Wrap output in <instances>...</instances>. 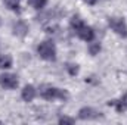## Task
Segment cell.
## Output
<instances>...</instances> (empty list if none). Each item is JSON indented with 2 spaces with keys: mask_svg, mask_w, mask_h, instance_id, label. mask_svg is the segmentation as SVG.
<instances>
[{
  "mask_svg": "<svg viewBox=\"0 0 127 125\" xmlns=\"http://www.w3.org/2000/svg\"><path fill=\"white\" fill-rule=\"evenodd\" d=\"M78 116H80L81 119H96V118L100 116V112H97L93 107H83V109L80 110Z\"/></svg>",
  "mask_w": 127,
  "mask_h": 125,
  "instance_id": "6",
  "label": "cell"
},
{
  "mask_svg": "<svg viewBox=\"0 0 127 125\" xmlns=\"http://www.w3.org/2000/svg\"><path fill=\"white\" fill-rule=\"evenodd\" d=\"M86 1H87V3H90V4H93V3H96V1H97V0H86Z\"/></svg>",
  "mask_w": 127,
  "mask_h": 125,
  "instance_id": "17",
  "label": "cell"
},
{
  "mask_svg": "<svg viewBox=\"0 0 127 125\" xmlns=\"http://www.w3.org/2000/svg\"><path fill=\"white\" fill-rule=\"evenodd\" d=\"M81 25H84V22H83V21H81L78 16H74V18L71 19V27L74 28V31H77V30H78Z\"/></svg>",
  "mask_w": 127,
  "mask_h": 125,
  "instance_id": "12",
  "label": "cell"
},
{
  "mask_svg": "<svg viewBox=\"0 0 127 125\" xmlns=\"http://www.w3.org/2000/svg\"><path fill=\"white\" fill-rule=\"evenodd\" d=\"M37 52H38V55H40L43 59H46V61H55V58H56L55 46H53V43H50V41H43V43H40V46L37 47Z\"/></svg>",
  "mask_w": 127,
  "mask_h": 125,
  "instance_id": "2",
  "label": "cell"
},
{
  "mask_svg": "<svg viewBox=\"0 0 127 125\" xmlns=\"http://www.w3.org/2000/svg\"><path fill=\"white\" fill-rule=\"evenodd\" d=\"M59 122H69V124H71V122H74V119H71V118H66V116H64V118H61V119H59Z\"/></svg>",
  "mask_w": 127,
  "mask_h": 125,
  "instance_id": "16",
  "label": "cell"
},
{
  "mask_svg": "<svg viewBox=\"0 0 127 125\" xmlns=\"http://www.w3.org/2000/svg\"><path fill=\"white\" fill-rule=\"evenodd\" d=\"M28 3L31 4L34 9H43L47 3V0H28Z\"/></svg>",
  "mask_w": 127,
  "mask_h": 125,
  "instance_id": "11",
  "label": "cell"
},
{
  "mask_svg": "<svg viewBox=\"0 0 127 125\" xmlns=\"http://www.w3.org/2000/svg\"><path fill=\"white\" fill-rule=\"evenodd\" d=\"M75 32H77V35H78L81 40H84V41H92L93 37H95L93 30H92L90 27H87V25H81Z\"/></svg>",
  "mask_w": 127,
  "mask_h": 125,
  "instance_id": "5",
  "label": "cell"
},
{
  "mask_svg": "<svg viewBox=\"0 0 127 125\" xmlns=\"http://www.w3.org/2000/svg\"><path fill=\"white\" fill-rule=\"evenodd\" d=\"M68 71H69V74L71 75H74V74H77V65H68Z\"/></svg>",
  "mask_w": 127,
  "mask_h": 125,
  "instance_id": "15",
  "label": "cell"
},
{
  "mask_svg": "<svg viewBox=\"0 0 127 125\" xmlns=\"http://www.w3.org/2000/svg\"><path fill=\"white\" fill-rule=\"evenodd\" d=\"M99 50H100V44H99V43H90V46H89L90 55H97Z\"/></svg>",
  "mask_w": 127,
  "mask_h": 125,
  "instance_id": "14",
  "label": "cell"
},
{
  "mask_svg": "<svg viewBox=\"0 0 127 125\" xmlns=\"http://www.w3.org/2000/svg\"><path fill=\"white\" fill-rule=\"evenodd\" d=\"M112 104L117 107V110H118V112L127 110V94L123 96V99H121V100H118V102H112Z\"/></svg>",
  "mask_w": 127,
  "mask_h": 125,
  "instance_id": "9",
  "label": "cell"
},
{
  "mask_svg": "<svg viewBox=\"0 0 127 125\" xmlns=\"http://www.w3.org/2000/svg\"><path fill=\"white\" fill-rule=\"evenodd\" d=\"M109 27L117 34H120L123 37L127 35V25L121 18H109Z\"/></svg>",
  "mask_w": 127,
  "mask_h": 125,
  "instance_id": "3",
  "label": "cell"
},
{
  "mask_svg": "<svg viewBox=\"0 0 127 125\" xmlns=\"http://www.w3.org/2000/svg\"><path fill=\"white\" fill-rule=\"evenodd\" d=\"M21 96H22V99H24L25 102H31L32 99L35 97V88H34L32 85H27V87H24Z\"/></svg>",
  "mask_w": 127,
  "mask_h": 125,
  "instance_id": "8",
  "label": "cell"
},
{
  "mask_svg": "<svg viewBox=\"0 0 127 125\" xmlns=\"http://www.w3.org/2000/svg\"><path fill=\"white\" fill-rule=\"evenodd\" d=\"M13 32H15L16 35H19V37H24V35L28 32V25H27L25 22H22V21H18V22L13 25Z\"/></svg>",
  "mask_w": 127,
  "mask_h": 125,
  "instance_id": "7",
  "label": "cell"
},
{
  "mask_svg": "<svg viewBox=\"0 0 127 125\" xmlns=\"http://www.w3.org/2000/svg\"><path fill=\"white\" fill-rule=\"evenodd\" d=\"M40 94L41 97H44L46 100H55V99H61V100H66L68 99V93L65 90L56 88V87H50V85H44L40 88Z\"/></svg>",
  "mask_w": 127,
  "mask_h": 125,
  "instance_id": "1",
  "label": "cell"
},
{
  "mask_svg": "<svg viewBox=\"0 0 127 125\" xmlns=\"http://www.w3.org/2000/svg\"><path fill=\"white\" fill-rule=\"evenodd\" d=\"M12 66V59H10V56H7V55H1L0 56V68H10Z\"/></svg>",
  "mask_w": 127,
  "mask_h": 125,
  "instance_id": "10",
  "label": "cell"
},
{
  "mask_svg": "<svg viewBox=\"0 0 127 125\" xmlns=\"http://www.w3.org/2000/svg\"><path fill=\"white\" fill-rule=\"evenodd\" d=\"M6 6L12 10H19V0H4Z\"/></svg>",
  "mask_w": 127,
  "mask_h": 125,
  "instance_id": "13",
  "label": "cell"
},
{
  "mask_svg": "<svg viewBox=\"0 0 127 125\" xmlns=\"http://www.w3.org/2000/svg\"><path fill=\"white\" fill-rule=\"evenodd\" d=\"M0 84H1V87L10 90V88H15L18 85V80L12 74H3V75H0Z\"/></svg>",
  "mask_w": 127,
  "mask_h": 125,
  "instance_id": "4",
  "label": "cell"
}]
</instances>
